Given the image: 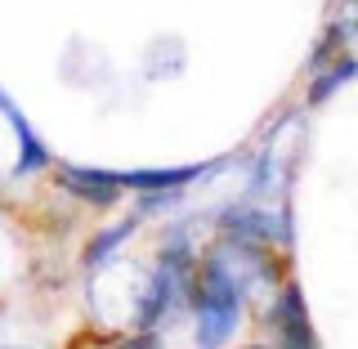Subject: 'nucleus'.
<instances>
[{"instance_id": "obj_1", "label": "nucleus", "mask_w": 358, "mask_h": 349, "mask_svg": "<svg viewBox=\"0 0 358 349\" xmlns=\"http://www.w3.org/2000/svg\"><path fill=\"white\" fill-rule=\"evenodd\" d=\"M193 313H197V345L229 341L242 318V287L224 260H206L197 287H193Z\"/></svg>"}, {"instance_id": "obj_2", "label": "nucleus", "mask_w": 358, "mask_h": 349, "mask_svg": "<svg viewBox=\"0 0 358 349\" xmlns=\"http://www.w3.org/2000/svg\"><path fill=\"white\" fill-rule=\"evenodd\" d=\"M188 269H193V242H188L184 233H175V238L166 242L162 264H157L152 283L139 300V327L143 332H152L157 322L179 305V296H184V287H188Z\"/></svg>"}, {"instance_id": "obj_3", "label": "nucleus", "mask_w": 358, "mask_h": 349, "mask_svg": "<svg viewBox=\"0 0 358 349\" xmlns=\"http://www.w3.org/2000/svg\"><path fill=\"white\" fill-rule=\"evenodd\" d=\"M59 179H63L67 193L90 201V206H112V201L121 197V179L112 175V171H94V166H63Z\"/></svg>"}, {"instance_id": "obj_4", "label": "nucleus", "mask_w": 358, "mask_h": 349, "mask_svg": "<svg viewBox=\"0 0 358 349\" xmlns=\"http://www.w3.org/2000/svg\"><path fill=\"white\" fill-rule=\"evenodd\" d=\"M273 332L282 345H296V349H313V327H309V313H305V300H300L296 287H287L273 305Z\"/></svg>"}, {"instance_id": "obj_5", "label": "nucleus", "mask_w": 358, "mask_h": 349, "mask_svg": "<svg viewBox=\"0 0 358 349\" xmlns=\"http://www.w3.org/2000/svg\"><path fill=\"white\" fill-rule=\"evenodd\" d=\"M0 112L9 117V126H14V134H18V175H31V171H41L45 162H50V152H45V143L36 139V130L27 126V117L14 108V99L0 90Z\"/></svg>"}, {"instance_id": "obj_6", "label": "nucleus", "mask_w": 358, "mask_h": 349, "mask_svg": "<svg viewBox=\"0 0 358 349\" xmlns=\"http://www.w3.org/2000/svg\"><path fill=\"white\" fill-rule=\"evenodd\" d=\"M206 171V166H171V171H121V188H139V193H152V188H184Z\"/></svg>"}, {"instance_id": "obj_7", "label": "nucleus", "mask_w": 358, "mask_h": 349, "mask_svg": "<svg viewBox=\"0 0 358 349\" xmlns=\"http://www.w3.org/2000/svg\"><path fill=\"white\" fill-rule=\"evenodd\" d=\"M224 229H229L233 238H242V242H264V238H278V224H273V215H264V211H251V206H242V211H233V215H224Z\"/></svg>"}, {"instance_id": "obj_8", "label": "nucleus", "mask_w": 358, "mask_h": 349, "mask_svg": "<svg viewBox=\"0 0 358 349\" xmlns=\"http://www.w3.org/2000/svg\"><path fill=\"white\" fill-rule=\"evenodd\" d=\"M130 229H134V224H117V229H108L103 238H99L94 246H90V251H85V269H90V273H94V269L103 264L108 255H117V246L130 238Z\"/></svg>"}, {"instance_id": "obj_9", "label": "nucleus", "mask_w": 358, "mask_h": 349, "mask_svg": "<svg viewBox=\"0 0 358 349\" xmlns=\"http://www.w3.org/2000/svg\"><path fill=\"white\" fill-rule=\"evenodd\" d=\"M350 76H354V63L350 59H345L341 67H336V72L327 76V81H318V85H313V104H318V99H327L331 94V85H341V81H350Z\"/></svg>"}]
</instances>
